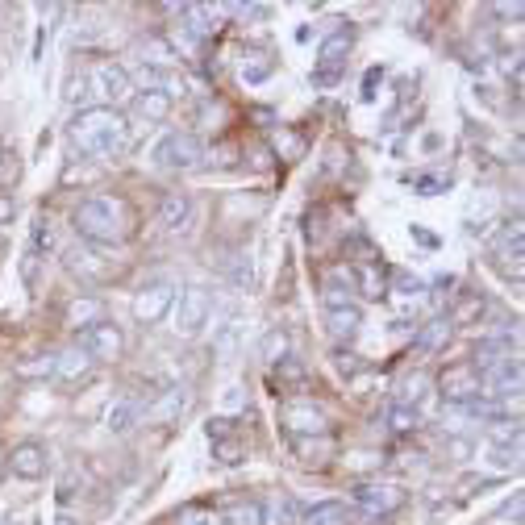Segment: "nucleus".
Returning a JSON list of instances; mask_svg holds the SVG:
<instances>
[{
  "label": "nucleus",
  "mask_w": 525,
  "mask_h": 525,
  "mask_svg": "<svg viewBox=\"0 0 525 525\" xmlns=\"http://www.w3.org/2000/svg\"><path fill=\"white\" fill-rule=\"evenodd\" d=\"M71 142L84 150L88 159H121L130 150V121H125L121 109H105V105H92L80 109L71 117Z\"/></svg>",
  "instance_id": "1"
},
{
  "label": "nucleus",
  "mask_w": 525,
  "mask_h": 525,
  "mask_svg": "<svg viewBox=\"0 0 525 525\" xmlns=\"http://www.w3.org/2000/svg\"><path fill=\"white\" fill-rule=\"evenodd\" d=\"M75 234L96 242V246H117L125 238V209L109 196H92L75 209Z\"/></svg>",
  "instance_id": "2"
},
{
  "label": "nucleus",
  "mask_w": 525,
  "mask_h": 525,
  "mask_svg": "<svg viewBox=\"0 0 525 525\" xmlns=\"http://www.w3.org/2000/svg\"><path fill=\"white\" fill-rule=\"evenodd\" d=\"M134 92V84H130V71L125 67H117V63H92L80 80L71 84V100L80 105V100H105V109H117L125 96Z\"/></svg>",
  "instance_id": "3"
},
{
  "label": "nucleus",
  "mask_w": 525,
  "mask_h": 525,
  "mask_svg": "<svg viewBox=\"0 0 525 525\" xmlns=\"http://www.w3.org/2000/svg\"><path fill=\"white\" fill-rule=\"evenodd\" d=\"M209 313H213V292L209 288H200V284H188L184 292H175V305H171V330L175 334H200L209 325Z\"/></svg>",
  "instance_id": "4"
},
{
  "label": "nucleus",
  "mask_w": 525,
  "mask_h": 525,
  "mask_svg": "<svg viewBox=\"0 0 525 525\" xmlns=\"http://www.w3.org/2000/svg\"><path fill=\"white\" fill-rule=\"evenodd\" d=\"M75 350H84L92 363H113V359H121V350H125V334H121L117 321L100 317V321L84 325V330L75 334Z\"/></svg>",
  "instance_id": "5"
},
{
  "label": "nucleus",
  "mask_w": 525,
  "mask_h": 525,
  "mask_svg": "<svg viewBox=\"0 0 525 525\" xmlns=\"http://www.w3.org/2000/svg\"><path fill=\"white\" fill-rule=\"evenodd\" d=\"M150 159H155V167H163V171H192V167L205 163V146H200V138L175 130V134L159 138V146L150 150Z\"/></svg>",
  "instance_id": "6"
},
{
  "label": "nucleus",
  "mask_w": 525,
  "mask_h": 525,
  "mask_svg": "<svg viewBox=\"0 0 525 525\" xmlns=\"http://www.w3.org/2000/svg\"><path fill=\"white\" fill-rule=\"evenodd\" d=\"M175 288L171 280H150V284H142L138 288V296H134V317L142 321V325H155V321H163L167 313H171V305H175Z\"/></svg>",
  "instance_id": "7"
},
{
  "label": "nucleus",
  "mask_w": 525,
  "mask_h": 525,
  "mask_svg": "<svg viewBox=\"0 0 525 525\" xmlns=\"http://www.w3.org/2000/svg\"><path fill=\"white\" fill-rule=\"evenodd\" d=\"M438 388H442V396L450 400V405H475V400L484 396V388H480V375H475V367L471 363H455V367H446L442 371V380H438Z\"/></svg>",
  "instance_id": "8"
},
{
  "label": "nucleus",
  "mask_w": 525,
  "mask_h": 525,
  "mask_svg": "<svg viewBox=\"0 0 525 525\" xmlns=\"http://www.w3.org/2000/svg\"><path fill=\"white\" fill-rule=\"evenodd\" d=\"M350 30H334L330 38L321 42V50H317V71H313V80L317 84H334L338 80V71H342V63H346V55H350Z\"/></svg>",
  "instance_id": "9"
},
{
  "label": "nucleus",
  "mask_w": 525,
  "mask_h": 525,
  "mask_svg": "<svg viewBox=\"0 0 525 525\" xmlns=\"http://www.w3.org/2000/svg\"><path fill=\"white\" fill-rule=\"evenodd\" d=\"M188 405H192V396H188V388H180V384H171V388H163L150 405L142 409V417L150 421V425H167V421H180L184 413H188Z\"/></svg>",
  "instance_id": "10"
},
{
  "label": "nucleus",
  "mask_w": 525,
  "mask_h": 525,
  "mask_svg": "<svg viewBox=\"0 0 525 525\" xmlns=\"http://www.w3.org/2000/svg\"><path fill=\"white\" fill-rule=\"evenodd\" d=\"M355 505L367 513H392L405 505V488L400 484H380V480H367L355 488Z\"/></svg>",
  "instance_id": "11"
},
{
  "label": "nucleus",
  "mask_w": 525,
  "mask_h": 525,
  "mask_svg": "<svg viewBox=\"0 0 525 525\" xmlns=\"http://www.w3.org/2000/svg\"><path fill=\"white\" fill-rule=\"evenodd\" d=\"M46 467H50V455H46V446L42 442H21V446H13V455H9V471L17 475V480H42L46 475Z\"/></svg>",
  "instance_id": "12"
},
{
  "label": "nucleus",
  "mask_w": 525,
  "mask_h": 525,
  "mask_svg": "<svg viewBox=\"0 0 525 525\" xmlns=\"http://www.w3.org/2000/svg\"><path fill=\"white\" fill-rule=\"evenodd\" d=\"M130 84H138L142 92H163V96H175V92H184V75L180 71H167L159 63H142L134 75H130Z\"/></svg>",
  "instance_id": "13"
},
{
  "label": "nucleus",
  "mask_w": 525,
  "mask_h": 525,
  "mask_svg": "<svg viewBox=\"0 0 525 525\" xmlns=\"http://www.w3.org/2000/svg\"><path fill=\"white\" fill-rule=\"evenodd\" d=\"M492 255H496V263L505 267L509 275H521V255H525V238H521V225L513 221V225H505L500 230V238L492 242Z\"/></svg>",
  "instance_id": "14"
},
{
  "label": "nucleus",
  "mask_w": 525,
  "mask_h": 525,
  "mask_svg": "<svg viewBox=\"0 0 525 525\" xmlns=\"http://www.w3.org/2000/svg\"><path fill=\"white\" fill-rule=\"evenodd\" d=\"M284 425H288V434L292 438H309V434H325V413L313 409V405H288L284 409Z\"/></svg>",
  "instance_id": "15"
},
{
  "label": "nucleus",
  "mask_w": 525,
  "mask_h": 525,
  "mask_svg": "<svg viewBox=\"0 0 525 525\" xmlns=\"http://www.w3.org/2000/svg\"><path fill=\"white\" fill-rule=\"evenodd\" d=\"M325 325H330L334 338H355L359 325H363V313L355 300H342V305H325Z\"/></svg>",
  "instance_id": "16"
},
{
  "label": "nucleus",
  "mask_w": 525,
  "mask_h": 525,
  "mask_svg": "<svg viewBox=\"0 0 525 525\" xmlns=\"http://www.w3.org/2000/svg\"><path fill=\"white\" fill-rule=\"evenodd\" d=\"M209 442H213V455L221 463H242L246 459V446L238 438H230V421H225V417L209 421Z\"/></svg>",
  "instance_id": "17"
},
{
  "label": "nucleus",
  "mask_w": 525,
  "mask_h": 525,
  "mask_svg": "<svg viewBox=\"0 0 525 525\" xmlns=\"http://www.w3.org/2000/svg\"><path fill=\"white\" fill-rule=\"evenodd\" d=\"M55 250V225H50L46 217H38L34 221V230H30V250H25V280H34V263L42 259V255H50Z\"/></svg>",
  "instance_id": "18"
},
{
  "label": "nucleus",
  "mask_w": 525,
  "mask_h": 525,
  "mask_svg": "<svg viewBox=\"0 0 525 525\" xmlns=\"http://www.w3.org/2000/svg\"><path fill=\"white\" fill-rule=\"evenodd\" d=\"M142 400L138 396H121V400H113V405H109V413H105V425H109V430L113 434H130L134 430V425L142 421Z\"/></svg>",
  "instance_id": "19"
},
{
  "label": "nucleus",
  "mask_w": 525,
  "mask_h": 525,
  "mask_svg": "<svg viewBox=\"0 0 525 525\" xmlns=\"http://www.w3.org/2000/svg\"><path fill=\"white\" fill-rule=\"evenodd\" d=\"M188 217H192V200H188V192H167V196H163V205H159V225H163V230H184Z\"/></svg>",
  "instance_id": "20"
},
{
  "label": "nucleus",
  "mask_w": 525,
  "mask_h": 525,
  "mask_svg": "<svg viewBox=\"0 0 525 525\" xmlns=\"http://www.w3.org/2000/svg\"><path fill=\"white\" fill-rule=\"evenodd\" d=\"M484 459L496 471H517V463H521V438H496V442H488Z\"/></svg>",
  "instance_id": "21"
},
{
  "label": "nucleus",
  "mask_w": 525,
  "mask_h": 525,
  "mask_svg": "<svg viewBox=\"0 0 525 525\" xmlns=\"http://www.w3.org/2000/svg\"><path fill=\"white\" fill-rule=\"evenodd\" d=\"M88 371H92V359L84 350H63V355H55V371L50 375H59L63 384H75V380H84Z\"/></svg>",
  "instance_id": "22"
},
{
  "label": "nucleus",
  "mask_w": 525,
  "mask_h": 525,
  "mask_svg": "<svg viewBox=\"0 0 525 525\" xmlns=\"http://www.w3.org/2000/svg\"><path fill=\"white\" fill-rule=\"evenodd\" d=\"M346 521H350V513L342 500H321V505L300 513V525H346Z\"/></svg>",
  "instance_id": "23"
},
{
  "label": "nucleus",
  "mask_w": 525,
  "mask_h": 525,
  "mask_svg": "<svg viewBox=\"0 0 525 525\" xmlns=\"http://www.w3.org/2000/svg\"><path fill=\"white\" fill-rule=\"evenodd\" d=\"M271 67H275V63H271L267 50H246L242 63H238V75H242L246 84H263L267 75H271Z\"/></svg>",
  "instance_id": "24"
},
{
  "label": "nucleus",
  "mask_w": 525,
  "mask_h": 525,
  "mask_svg": "<svg viewBox=\"0 0 525 525\" xmlns=\"http://www.w3.org/2000/svg\"><path fill=\"white\" fill-rule=\"evenodd\" d=\"M263 525H300V505L292 496H275L271 505H263Z\"/></svg>",
  "instance_id": "25"
},
{
  "label": "nucleus",
  "mask_w": 525,
  "mask_h": 525,
  "mask_svg": "<svg viewBox=\"0 0 525 525\" xmlns=\"http://www.w3.org/2000/svg\"><path fill=\"white\" fill-rule=\"evenodd\" d=\"M355 284L367 300H380L384 296V267L380 263H355Z\"/></svg>",
  "instance_id": "26"
},
{
  "label": "nucleus",
  "mask_w": 525,
  "mask_h": 525,
  "mask_svg": "<svg viewBox=\"0 0 525 525\" xmlns=\"http://www.w3.org/2000/svg\"><path fill=\"white\" fill-rule=\"evenodd\" d=\"M134 109H138L146 121H163V117L171 113V96H163V92H138Z\"/></svg>",
  "instance_id": "27"
},
{
  "label": "nucleus",
  "mask_w": 525,
  "mask_h": 525,
  "mask_svg": "<svg viewBox=\"0 0 525 525\" xmlns=\"http://www.w3.org/2000/svg\"><path fill=\"white\" fill-rule=\"evenodd\" d=\"M225 521L230 525H263V500H234L225 509Z\"/></svg>",
  "instance_id": "28"
},
{
  "label": "nucleus",
  "mask_w": 525,
  "mask_h": 525,
  "mask_svg": "<svg viewBox=\"0 0 525 525\" xmlns=\"http://www.w3.org/2000/svg\"><path fill=\"white\" fill-rule=\"evenodd\" d=\"M446 338H450V317H438V321H430V325H425V330L417 334V350H438Z\"/></svg>",
  "instance_id": "29"
},
{
  "label": "nucleus",
  "mask_w": 525,
  "mask_h": 525,
  "mask_svg": "<svg viewBox=\"0 0 525 525\" xmlns=\"http://www.w3.org/2000/svg\"><path fill=\"white\" fill-rule=\"evenodd\" d=\"M259 355H263V363H284L288 359V334L284 330H271L263 338V346H259Z\"/></svg>",
  "instance_id": "30"
},
{
  "label": "nucleus",
  "mask_w": 525,
  "mask_h": 525,
  "mask_svg": "<svg viewBox=\"0 0 525 525\" xmlns=\"http://www.w3.org/2000/svg\"><path fill=\"white\" fill-rule=\"evenodd\" d=\"M425 392H430V380H425V375L417 371V375H409V380H405V396H400V405H409L413 413H421Z\"/></svg>",
  "instance_id": "31"
},
{
  "label": "nucleus",
  "mask_w": 525,
  "mask_h": 525,
  "mask_svg": "<svg viewBox=\"0 0 525 525\" xmlns=\"http://www.w3.org/2000/svg\"><path fill=\"white\" fill-rule=\"evenodd\" d=\"M417 421H421V413H413L409 405H400V400H392V409H388V425H392L396 434L417 430Z\"/></svg>",
  "instance_id": "32"
},
{
  "label": "nucleus",
  "mask_w": 525,
  "mask_h": 525,
  "mask_svg": "<svg viewBox=\"0 0 525 525\" xmlns=\"http://www.w3.org/2000/svg\"><path fill=\"white\" fill-rule=\"evenodd\" d=\"M67 321H71V325H92V321H100V317H96V300H75L71 313H67Z\"/></svg>",
  "instance_id": "33"
},
{
  "label": "nucleus",
  "mask_w": 525,
  "mask_h": 525,
  "mask_svg": "<svg viewBox=\"0 0 525 525\" xmlns=\"http://www.w3.org/2000/svg\"><path fill=\"white\" fill-rule=\"evenodd\" d=\"M180 525H221V521H217L209 509H184V513H180Z\"/></svg>",
  "instance_id": "34"
},
{
  "label": "nucleus",
  "mask_w": 525,
  "mask_h": 525,
  "mask_svg": "<svg viewBox=\"0 0 525 525\" xmlns=\"http://www.w3.org/2000/svg\"><path fill=\"white\" fill-rule=\"evenodd\" d=\"M238 330H242V321H238V317L225 321V325H221V338H217V350H230L234 338H238Z\"/></svg>",
  "instance_id": "35"
},
{
  "label": "nucleus",
  "mask_w": 525,
  "mask_h": 525,
  "mask_svg": "<svg viewBox=\"0 0 525 525\" xmlns=\"http://www.w3.org/2000/svg\"><path fill=\"white\" fill-rule=\"evenodd\" d=\"M396 288L405 292V296H417V292H421V280H417V275H396Z\"/></svg>",
  "instance_id": "36"
},
{
  "label": "nucleus",
  "mask_w": 525,
  "mask_h": 525,
  "mask_svg": "<svg viewBox=\"0 0 525 525\" xmlns=\"http://www.w3.org/2000/svg\"><path fill=\"white\" fill-rule=\"evenodd\" d=\"M280 380H305V367L292 363V359H284V363H280Z\"/></svg>",
  "instance_id": "37"
},
{
  "label": "nucleus",
  "mask_w": 525,
  "mask_h": 525,
  "mask_svg": "<svg viewBox=\"0 0 525 525\" xmlns=\"http://www.w3.org/2000/svg\"><path fill=\"white\" fill-rule=\"evenodd\" d=\"M13 213H17L13 196H9V192H0V225H5V221H13Z\"/></svg>",
  "instance_id": "38"
},
{
  "label": "nucleus",
  "mask_w": 525,
  "mask_h": 525,
  "mask_svg": "<svg viewBox=\"0 0 525 525\" xmlns=\"http://www.w3.org/2000/svg\"><path fill=\"white\" fill-rule=\"evenodd\" d=\"M55 525H80V521H75V517H67V513H59V517H55Z\"/></svg>",
  "instance_id": "39"
}]
</instances>
